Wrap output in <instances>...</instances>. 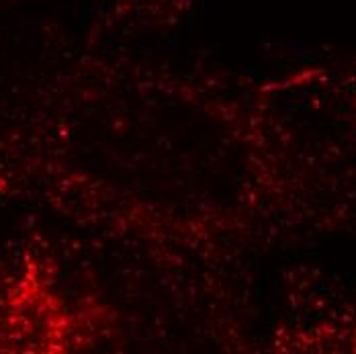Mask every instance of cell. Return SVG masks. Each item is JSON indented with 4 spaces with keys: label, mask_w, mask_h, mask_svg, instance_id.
<instances>
[{
    "label": "cell",
    "mask_w": 356,
    "mask_h": 354,
    "mask_svg": "<svg viewBox=\"0 0 356 354\" xmlns=\"http://www.w3.org/2000/svg\"><path fill=\"white\" fill-rule=\"evenodd\" d=\"M0 186H2V178H0Z\"/></svg>",
    "instance_id": "6da1fadb"
}]
</instances>
